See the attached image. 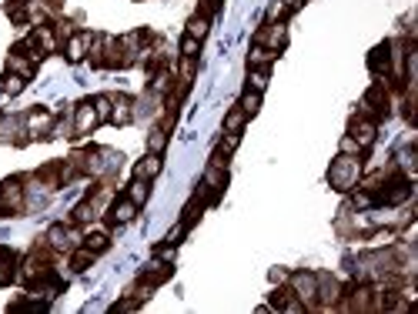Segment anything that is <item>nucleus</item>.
<instances>
[{"instance_id":"nucleus-1","label":"nucleus","mask_w":418,"mask_h":314,"mask_svg":"<svg viewBox=\"0 0 418 314\" xmlns=\"http://www.w3.org/2000/svg\"><path fill=\"white\" fill-rule=\"evenodd\" d=\"M362 181V160L351 154H338L332 160V167H328V184L341 191V194H348V191H355Z\"/></svg>"},{"instance_id":"nucleus-2","label":"nucleus","mask_w":418,"mask_h":314,"mask_svg":"<svg viewBox=\"0 0 418 314\" xmlns=\"http://www.w3.org/2000/svg\"><path fill=\"white\" fill-rule=\"evenodd\" d=\"M24 208H27L24 178H7V181H0V214H3V217L24 214Z\"/></svg>"},{"instance_id":"nucleus-3","label":"nucleus","mask_w":418,"mask_h":314,"mask_svg":"<svg viewBox=\"0 0 418 314\" xmlns=\"http://www.w3.org/2000/svg\"><path fill=\"white\" fill-rule=\"evenodd\" d=\"M288 288L294 291V298L305 304V311H314V298H318V278L312 271H294L288 274Z\"/></svg>"},{"instance_id":"nucleus-4","label":"nucleus","mask_w":418,"mask_h":314,"mask_svg":"<svg viewBox=\"0 0 418 314\" xmlns=\"http://www.w3.org/2000/svg\"><path fill=\"white\" fill-rule=\"evenodd\" d=\"M44 241L51 244L54 251H74L78 244H84V237H80V231L74 224H51Z\"/></svg>"},{"instance_id":"nucleus-5","label":"nucleus","mask_w":418,"mask_h":314,"mask_svg":"<svg viewBox=\"0 0 418 314\" xmlns=\"http://www.w3.org/2000/svg\"><path fill=\"white\" fill-rule=\"evenodd\" d=\"M255 44H262V47H268V51H281V47L288 44V27H285V21H268V24L258 30Z\"/></svg>"},{"instance_id":"nucleus-6","label":"nucleus","mask_w":418,"mask_h":314,"mask_svg":"<svg viewBox=\"0 0 418 314\" xmlns=\"http://www.w3.org/2000/svg\"><path fill=\"white\" fill-rule=\"evenodd\" d=\"M24 131L27 137H47V134H54V114L51 110H30V114H24Z\"/></svg>"},{"instance_id":"nucleus-7","label":"nucleus","mask_w":418,"mask_h":314,"mask_svg":"<svg viewBox=\"0 0 418 314\" xmlns=\"http://www.w3.org/2000/svg\"><path fill=\"white\" fill-rule=\"evenodd\" d=\"M348 134H351L362 147H371L375 137H378V124H375L371 117H365V114H355V117L348 121Z\"/></svg>"},{"instance_id":"nucleus-8","label":"nucleus","mask_w":418,"mask_h":314,"mask_svg":"<svg viewBox=\"0 0 418 314\" xmlns=\"http://www.w3.org/2000/svg\"><path fill=\"white\" fill-rule=\"evenodd\" d=\"M91 40H94V34L91 30H74L71 37H67V60L71 64H80L84 57H87V51H91Z\"/></svg>"},{"instance_id":"nucleus-9","label":"nucleus","mask_w":418,"mask_h":314,"mask_svg":"<svg viewBox=\"0 0 418 314\" xmlns=\"http://www.w3.org/2000/svg\"><path fill=\"white\" fill-rule=\"evenodd\" d=\"M114 128H124V124H131L134 121V101L131 97H124V94H111V117H107Z\"/></svg>"},{"instance_id":"nucleus-10","label":"nucleus","mask_w":418,"mask_h":314,"mask_svg":"<svg viewBox=\"0 0 418 314\" xmlns=\"http://www.w3.org/2000/svg\"><path fill=\"white\" fill-rule=\"evenodd\" d=\"M71 124H74V134H91L101 121H97V110L91 101H84V104L74 107V117H71Z\"/></svg>"},{"instance_id":"nucleus-11","label":"nucleus","mask_w":418,"mask_h":314,"mask_svg":"<svg viewBox=\"0 0 418 314\" xmlns=\"http://www.w3.org/2000/svg\"><path fill=\"white\" fill-rule=\"evenodd\" d=\"M21 274V258L10 251V247H0V288L14 285Z\"/></svg>"},{"instance_id":"nucleus-12","label":"nucleus","mask_w":418,"mask_h":314,"mask_svg":"<svg viewBox=\"0 0 418 314\" xmlns=\"http://www.w3.org/2000/svg\"><path fill=\"white\" fill-rule=\"evenodd\" d=\"M107 217H111V224H131L134 217H137V204H134L131 197H117V201H111Z\"/></svg>"},{"instance_id":"nucleus-13","label":"nucleus","mask_w":418,"mask_h":314,"mask_svg":"<svg viewBox=\"0 0 418 314\" xmlns=\"http://www.w3.org/2000/svg\"><path fill=\"white\" fill-rule=\"evenodd\" d=\"M37 184L40 187H47V191H57V187H64V164L60 160H51V164H44L37 174Z\"/></svg>"},{"instance_id":"nucleus-14","label":"nucleus","mask_w":418,"mask_h":314,"mask_svg":"<svg viewBox=\"0 0 418 314\" xmlns=\"http://www.w3.org/2000/svg\"><path fill=\"white\" fill-rule=\"evenodd\" d=\"M7 71H10V74H17V77L30 80L34 74H37V60H30V57L21 53V51H10V53H7Z\"/></svg>"},{"instance_id":"nucleus-15","label":"nucleus","mask_w":418,"mask_h":314,"mask_svg":"<svg viewBox=\"0 0 418 314\" xmlns=\"http://www.w3.org/2000/svg\"><path fill=\"white\" fill-rule=\"evenodd\" d=\"M171 274H174V267H171L167 261H157V258H154V261L141 271V281H144V285H151V288H157V285L171 281Z\"/></svg>"},{"instance_id":"nucleus-16","label":"nucleus","mask_w":418,"mask_h":314,"mask_svg":"<svg viewBox=\"0 0 418 314\" xmlns=\"http://www.w3.org/2000/svg\"><path fill=\"white\" fill-rule=\"evenodd\" d=\"M161 167H164L161 154H151V151H148V154L134 164V178H141V181H154L157 174H161Z\"/></svg>"},{"instance_id":"nucleus-17","label":"nucleus","mask_w":418,"mask_h":314,"mask_svg":"<svg viewBox=\"0 0 418 314\" xmlns=\"http://www.w3.org/2000/svg\"><path fill=\"white\" fill-rule=\"evenodd\" d=\"M271 308H275V311H291V314L305 311V304L294 298V291H291V288H278V291H275V294H271Z\"/></svg>"},{"instance_id":"nucleus-18","label":"nucleus","mask_w":418,"mask_h":314,"mask_svg":"<svg viewBox=\"0 0 418 314\" xmlns=\"http://www.w3.org/2000/svg\"><path fill=\"white\" fill-rule=\"evenodd\" d=\"M368 64H371L375 77H392V53H388V44L375 47V51H371V57H368Z\"/></svg>"},{"instance_id":"nucleus-19","label":"nucleus","mask_w":418,"mask_h":314,"mask_svg":"<svg viewBox=\"0 0 418 314\" xmlns=\"http://www.w3.org/2000/svg\"><path fill=\"white\" fill-rule=\"evenodd\" d=\"M94 261H97V254H94L87 244H78V247L71 251V267H74V271H87Z\"/></svg>"},{"instance_id":"nucleus-20","label":"nucleus","mask_w":418,"mask_h":314,"mask_svg":"<svg viewBox=\"0 0 418 314\" xmlns=\"http://www.w3.org/2000/svg\"><path fill=\"white\" fill-rule=\"evenodd\" d=\"M124 197H131L134 204L141 208V204H148V197H151V187H148V181H141V178H134L128 187H124Z\"/></svg>"},{"instance_id":"nucleus-21","label":"nucleus","mask_w":418,"mask_h":314,"mask_svg":"<svg viewBox=\"0 0 418 314\" xmlns=\"http://www.w3.org/2000/svg\"><path fill=\"white\" fill-rule=\"evenodd\" d=\"M275 57H278V51H268V47H262V44H255L251 53H248V67H271Z\"/></svg>"},{"instance_id":"nucleus-22","label":"nucleus","mask_w":418,"mask_h":314,"mask_svg":"<svg viewBox=\"0 0 418 314\" xmlns=\"http://www.w3.org/2000/svg\"><path fill=\"white\" fill-rule=\"evenodd\" d=\"M97 217V208H94V201L87 197V201H80L78 208L71 210V224H91Z\"/></svg>"},{"instance_id":"nucleus-23","label":"nucleus","mask_w":418,"mask_h":314,"mask_svg":"<svg viewBox=\"0 0 418 314\" xmlns=\"http://www.w3.org/2000/svg\"><path fill=\"white\" fill-rule=\"evenodd\" d=\"M24 87H27V80H24V77H17V74H10V71H7V74L0 77V94H7V97H17V94H21Z\"/></svg>"},{"instance_id":"nucleus-24","label":"nucleus","mask_w":418,"mask_h":314,"mask_svg":"<svg viewBox=\"0 0 418 314\" xmlns=\"http://www.w3.org/2000/svg\"><path fill=\"white\" fill-rule=\"evenodd\" d=\"M244 124H248V114H244L241 107H231V110L224 114V131H228V134H241Z\"/></svg>"},{"instance_id":"nucleus-25","label":"nucleus","mask_w":418,"mask_h":314,"mask_svg":"<svg viewBox=\"0 0 418 314\" xmlns=\"http://www.w3.org/2000/svg\"><path fill=\"white\" fill-rule=\"evenodd\" d=\"M84 244H87L94 254H104L107 247H111V237H107L104 231H87V234H84Z\"/></svg>"},{"instance_id":"nucleus-26","label":"nucleus","mask_w":418,"mask_h":314,"mask_svg":"<svg viewBox=\"0 0 418 314\" xmlns=\"http://www.w3.org/2000/svg\"><path fill=\"white\" fill-rule=\"evenodd\" d=\"M237 107H241L248 117H255V114L262 110V94H258V90H244V94H241V101H237Z\"/></svg>"},{"instance_id":"nucleus-27","label":"nucleus","mask_w":418,"mask_h":314,"mask_svg":"<svg viewBox=\"0 0 418 314\" xmlns=\"http://www.w3.org/2000/svg\"><path fill=\"white\" fill-rule=\"evenodd\" d=\"M264 87H268V67H248V90L264 94Z\"/></svg>"},{"instance_id":"nucleus-28","label":"nucleus","mask_w":418,"mask_h":314,"mask_svg":"<svg viewBox=\"0 0 418 314\" xmlns=\"http://www.w3.org/2000/svg\"><path fill=\"white\" fill-rule=\"evenodd\" d=\"M208 30H211V21L205 17V14H194V17L187 21V34H191V37H198V40H205V37H208Z\"/></svg>"},{"instance_id":"nucleus-29","label":"nucleus","mask_w":418,"mask_h":314,"mask_svg":"<svg viewBox=\"0 0 418 314\" xmlns=\"http://www.w3.org/2000/svg\"><path fill=\"white\" fill-rule=\"evenodd\" d=\"M164 147H167V131H164V128H154V131L148 134V151H151V154H164Z\"/></svg>"},{"instance_id":"nucleus-30","label":"nucleus","mask_w":418,"mask_h":314,"mask_svg":"<svg viewBox=\"0 0 418 314\" xmlns=\"http://www.w3.org/2000/svg\"><path fill=\"white\" fill-rule=\"evenodd\" d=\"M237 144H241V134H228V131H224V137L218 141V147H214V151H221V154L231 157V151H237Z\"/></svg>"},{"instance_id":"nucleus-31","label":"nucleus","mask_w":418,"mask_h":314,"mask_svg":"<svg viewBox=\"0 0 418 314\" xmlns=\"http://www.w3.org/2000/svg\"><path fill=\"white\" fill-rule=\"evenodd\" d=\"M198 51H201V40L191 37V34H184L181 37V57H198Z\"/></svg>"},{"instance_id":"nucleus-32","label":"nucleus","mask_w":418,"mask_h":314,"mask_svg":"<svg viewBox=\"0 0 418 314\" xmlns=\"http://www.w3.org/2000/svg\"><path fill=\"white\" fill-rule=\"evenodd\" d=\"M91 104H94V110H97V121H107V117H111V94H101V97H94Z\"/></svg>"},{"instance_id":"nucleus-33","label":"nucleus","mask_w":418,"mask_h":314,"mask_svg":"<svg viewBox=\"0 0 418 314\" xmlns=\"http://www.w3.org/2000/svg\"><path fill=\"white\" fill-rule=\"evenodd\" d=\"M362 151H365V147H362V144H358V141H355L351 134H345V137H341V154L358 157V154H362Z\"/></svg>"},{"instance_id":"nucleus-34","label":"nucleus","mask_w":418,"mask_h":314,"mask_svg":"<svg viewBox=\"0 0 418 314\" xmlns=\"http://www.w3.org/2000/svg\"><path fill=\"white\" fill-rule=\"evenodd\" d=\"M141 308V301L134 298V294H128V298H121L117 304H114V311H137Z\"/></svg>"},{"instance_id":"nucleus-35","label":"nucleus","mask_w":418,"mask_h":314,"mask_svg":"<svg viewBox=\"0 0 418 314\" xmlns=\"http://www.w3.org/2000/svg\"><path fill=\"white\" fill-rule=\"evenodd\" d=\"M178 258V244H164V247H157V261H174Z\"/></svg>"},{"instance_id":"nucleus-36","label":"nucleus","mask_w":418,"mask_h":314,"mask_svg":"<svg viewBox=\"0 0 418 314\" xmlns=\"http://www.w3.org/2000/svg\"><path fill=\"white\" fill-rule=\"evenodd\" d=\"M281 17H288V7L281 3V0H275L271 10H268V21H281Z\"/></svg>"},{"instance_id":"nucleus-37","label":"nucleus","mask_w":418,"mask_h":314,"mask_svg":"<svg viewBox=\"0 0 418 314\" xmlns=\"http://www.w3.org/2000/svg\"><path fill=\"white\" fill-rule=\"evenodd\" d=\"M271 281H275V285H281V281H288V274H285V271H278V267H275V271H271Z\"/></svg>"},{"instance_id":"nucleus-38","label":"nucleus","mask_w":418,"mask_h":314,"mask_svg":"<svg viewBox=\"0 0 418 314\" xmlns=\"http://www.w3.org/2000/svg\"><path fill=\"white\" fill-rule=\"evenodd\" d=\"M0 121H3V114H0Z\"/></svg>"},{"instance_id":"nucleus-39","label":"nucleus","mask_w":418,"mask_h":314,"mask_svg":"<svg viewBox=\"0 0 418 314\" xmlns=\"http://www.w3.org/2000/svg\"><path fill=\"white\" fill-rule=\"evenodd\" d=\"M301 3H308V0H301Z\"/></svg>"}]
</instances>
